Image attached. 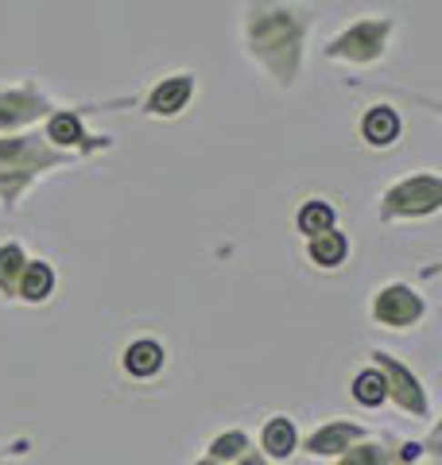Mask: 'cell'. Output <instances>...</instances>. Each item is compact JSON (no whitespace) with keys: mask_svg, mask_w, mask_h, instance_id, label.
I'll return each instance as SVG.
<instances>
[{"mask_svg":"<svg viewBox=\"0 0 442 465\" xmlns=\"http://www.w3.org/2000/svg\"><path fill=\"white\" fill-rule=\"evenodd\" d=\"M306 260L322 272H337L349 260V237L342 229H330V232H322V237H311L306 241Z\"/></svg>","mask_w":442,"mask_h":465,"instance_id":"9a60e30c","label":"cell"},{"mask_svg":"<svg viewBox=\"0 0 442 465\" xmlns=\"http://www.w3.org/2000/svg\"><path fill=\"white\" fill-rule=\"evenodd\" d=\"M85 109H97V105H58L47 121H43V140L51 143L55 152H66V155H97V152H109L113 148V136L105 133H90L82 121V113Z\"/></svg>","mask_w":442,"mask_h":465,"instance_id":"5b68a950","label":"cell"},{"mask_svg":"<svg viewBox=\"0 0 442 465\" xmlns=\"http://www.w3.org/2000/svg\"><path fill=\"white\" fill-rule=\"evenodd\" d=\"M311 20L287 5H245V51L279 90L299 85Z\"/></svg>","mask_w":442,"mask_h":465,"instance_id":"6da1fadb","label":"cell"},{"mask_svg":"<svg viewBox=\"0 0 442 465\" xmlns=\"http://www.w3.org/2000/svg\"><path fill=\"white\" fill-rule=\"evenodd\" d=\"M190 101H195V74H167L144 94L140 113L152 116V121H171V116H179L190 105Z\"/></svg>","mask_w":442,"mask_h":465,"instance_id":"9c48e42d","label":"cell"},{"mask_svg":"<svg viewBox=\"0 0 442 465\" xmlns=\"http://www.w3.org/2000/svg\"><path fill=\"white\" fill-rule=\"evenodd\" d=\"M74 163V155L55 152L39 133L20 136H0V210L16 213L24 194L58 167Z\"/></svg>","mask_w":442,"mask_h":465,"instance_id":"7a4b0ae2","label":"cell"},{"mask_svg":"<svg viewBox=\"0 0 442 465\" xmlns=\"http://www.w3.org/2000/svg\"><path fill=\"white\" fill-rule=\"evenodd\" d=\"M58 109V101L47 97L32 82H20V85H8L0 90V136H20L24 128H32L39 121Z\"/></svg>","mask_w":442,"mask_h":465,"instance_id":"52a82bcc","label":"cell"},{"mask_svg":"<svg viewBox=\"0 0 442 465\" xmlns=\"http://www.w3.org/2000/svg\"><path fill=\"white\" fill-rule=\"evenodd\" d=\"M167 365V349L159 345L156 338H136L125 345L121 353V369L132 376V381H152V376H159Z\"/></svg>","mask_w":442,"mask_h":465,"instance_id":"7c38bea8","label":"cell"},{"mask_svg":"<svg viewBox=\"0 0 442 465\" xmlns=\"http://www.w3.org/2000/svg\"><path fill=\"white\" fill-rule=\"evenodd\" d=\"M365 439H368V430L361 423H349V419H330V423H322L318 430L306 434V439L299 442V450L306 458H330V461H337L349 446H357Z\"/></svg>","mask_w":442,"mask_h":465,"instance_id":"30bf717a","label":"cell"},{"mask_svg":"<svg viewBox=\"0 0 442 465\" xmlns=\"http://www.w3.org/2000/svg\"><path fill=\"white\" fill-rule=\"evenodd\" d=\"M373 365L380 376H385V388H388V403H396L404 415H411V419H431V396H427V388H423V381L416 372H411L404 361H396L392 353H385V349H373L368 353Z\"/></svg>","mask_w":442,"mask_h":465,"instance_id":"8992f818","label":"cell"},{"mask_svg":"<svg viewBox=\"0 0 442 465\" xmlns=\"http://www.w3.org/2000/svg\"><path fill=\"white\" fill-rule=\"evenodd\" d=\"M233 465H272V461H268V458H264V454H260V450L253 446V450H248V454H245V458H237V461H233Z\"/></svg>","mask_w":442,"mask_h":465,"instance_id":"44dd1931","label":"cell"},{"mask_svg":"<svg viewBox=\"0 0 442 465\" xmlns=\"http://www.w3.org/2000/svg\"><path fill=\"white\" fill-rule=\"evenodd\" d=\"M55 283H58V275L51 268V260H27L20 287H16V299L27 302V307H43V302L55 295Z\"/></svg>","mask_w":442,"mask_h":465,"instance_id":"5bb4252c","label":"cell"},{"mask_svg":"<svg viewBox=\"0 0 442 465\" xmlns=\"http://www.w3.org/2000/svg\"><path fill=\"white\" fill-rule=\"evenodd\" d=\"M392 32H396L392 16H361L349 27H342L334 39H326L322 58H330V63H349V66H373L388 54Z\"/></svg>","mask_w":442,"mask_h":465,"instance_id":"3957f363","label":"cell"},{"mask_svg":"<svg viewBox=\"0 0 442 465\" xmlns=\"http://www.w3.org/2000/svg\"><path fill=\"white\" fill-rule=\"evenodd\" d=\"M368 314L385 330H416L427 318V299L411 283H385L373 291Z\"/></svg>","mask_w":442,"mask_h":465,"instance_id":"ba28073f","label":"cell"},{"mask_svg":"<svg viewBox=\"0 0 442 465\" xmlns=\"http://www.w3.org/2000/svg\"><path fill=\"white\" fill-rule=\"evenodd\" d=\"M27 256L20 241H5L0 244V295L5 299H16V287H20V275L27 268Z\"/></svg>","mask_w":442,"mask_h":465,"instance_id":"ac0fdd59","label":"cell"},{"mask_svg":"<svg viewBox=\"0 0 442 465\" xmlns=\"http://www.w3.org/2000/svg\"><path fill=\"white\" fill-rule=\"evenodd\" d=\"M404 133V121L392 105H368L361 116V140L368 148H392Z\"/></svg>","mask_w":442,"mask_h":465,"instance_id":"4fadbf2b","label":"cell"},{"mask_svg":"<svg viewBox=\"0 0 442 465\" xmlns=\"http://www.w3.org/2000/svg\"><path fill=\"white\" fill-rule=\"evenodd\" d=\"M248 450H253V439H248V430L229 427V430H221L210 446H206V458L217 461V465H233L237 458H245Z\"/></svg>","mask_w":442,"mask_h":465,"instance_id":"d6986e66","label":"cell"},{"mask_svg":"<svg viewBox=\"0 0 442 465\" xmlns=\"http://www.w3.org/2000/svg\"><path fill=\"white\" fill-rule=\"evenodd\" d=\"M195 465H217V461H210V458H202V461H195Z\"/></svg>","mask_w":442,"mask_h":465,"instance_id":"7402d4cb","label":"cell"},{"mask_svg":"<svg viewBox=\"0 0 442 465\" xmlns=\"http://www.w3.org/2000/svg\"><path fill=\"white\" fill-rule=\"evenodd\" d=\"M299 442H303V434H299V427H295L291 415H272L268 423L260 427V454L268 461L295 458L299 454Z\"/></svg>","mask_w":442,"mask_h":465,"instance_id":"8fae6325","label":"cell"},{"mask_svg":"<svg viewBox=\"0 0 442 465\" xmlns=\"http://www.w3.org/2000/svg\"><path fill=\"white\" fill-rule=\"evenodd\" d=\"M295 229H299L306 241H311V237H322V232L337 229V210L330 206L326 198H306L303 206L295 210Z\"/></svg>","mask_w":442,"mask_h":465,"instance_id":"2e32d148","label":"cell"},{"mask_svg":"<svg viewBox=\"0 0 442 465\" xmlns=\"http://www.w3.org/2000/svg\"><path fill=\"white\" fill-rule=\"evenodd\" d=\"M442 210V179L438 171H419L407 174V179L392 183L385 194H380V222H419V217H431Z\"/></svg>","mask_w":442,"mask_h":465,"instance_id":"277c9868","label":"cell"},{"mask_svg":"<svg viewBox=\"0 0 442 465\" xmlns=\"http://www.w3.org/2000/svg\"><path fill=\"white\" fill-rule=\"evenodd\" d=\"M334 465H396V450H392V442H373V439H365V442H357V446H349Z\"/></svg>","mask_w":442,"mask_h":465,"instance_id":"ffe728a7","label":"cell"},{"mask_svg":"<svg viewBox=\"0 0 442 465\" xmlns=\"http://www.w3.org/2000/svg\"><path fill=\"white\" fill-rule=\"evenodd\" d=\"M349 396L357 400V407H365V411H377V407L388 403V388H385V376H380L373 365H365L353 372L349 381Z\"/></svg>","mask_w":442,"mask_h":465,"instance_id":"e0dca14e","label":"cell"},{"mask_svg":"<svg viewBox=\"0 0 442 465\" xmlns=\"http://www.w3.org/2000/svg\"><path fill=\"white\" fill-rule=\"evenodd\" d=\"M0 465H8V461H5V454H0Z\"/></svg>","mask_w":442,"mask_h":465,"instance_id":"603a6c76","label":"cell"}]
</instances>
